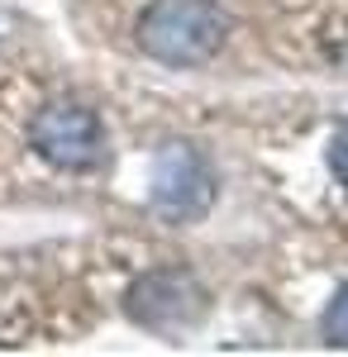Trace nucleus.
I'll return each mask as SVG.
<instances>
[{
	"instance_id": "20e7f679",
	"label": "nucleus",
	"mask_w": 348,
	"mask_h": 357,
	"mask_svg": "<svg viewBox=\"0 0 348 357\" xmlns=\"http://www.w3.org/2000/svg\"><path fill=\"white\" fill-rule=\"evenodd\" d=\"M215 200V172L205 167V158L191 143H172L162 148L158 172H153V205L158 215H167L172 224L201 220Z\"/></svg>"
},
{
	"instance_id": "39448f33",
	"label": "nucleus",
	"mask_w": 348,
	"mask_h": 357,
	"mask_svg": "<svg viewBox=\"0 0 348 357\" xmlns=\"http://www.w3.org/2000/svg\"><path fill=\"white\" fill-rule=\"evenodd\" d=\"M324 338H329L334 348H348V286L329 301V310H324Z\"/></svg>"
},
{
	"instance_id": "423d86ee",
	"label": "nucleus",
	"mask_w": 348,
	"mask_h": 357,
	"mask_svg": "<svg viewBox=\"0 0 348 357\" xmlns=\"http://www.w3.org/2000/svg\"><path fill=\"white\" fill-rule=\"evenodd\" d=\"M329 167H334V176L348 186V124L334 134V143H329Z\"/></svg>"
},
{
	"instance_id": "f257e3e1",
	"label": "nucleus",
	"mask_w": 348,
	"mask_h": 357,
	"mask_svg": "<svg viewBox=\"0 0 348 357\" xmlns=\"http://www.w3.org/2000/svg\"><path fill=\"white\" fill-rule=\"evenodd\" d=\"M229 38V15L215 0H153L138 20V48L162 67H201Z\"/></svg>"
},
{
	"instance_id": "7ed1b4c3",
	"label": "nucleus",
	"mask_w": 348,
	"mask_h": 357,
	"mask_svg": "<svg viewBox=\"0 0 348 357\" xmlns=\"http://www.w3.org/2000/svg\"><path fill=\"white\" fill-rule=\"evenodd\" d=\"M124 310H129V319L143 324V329L172 333V329L196 324V314L205 310V291H201V281L191 272H182V267H158V272H143L134 286H129Z\"/></svg>"
},
{
	"instance_id": "f03ea898",
	"label": "nucleus",
	"mask_w": 348,
	"mask_h": 357,
	"mask_svg": "<svg viewBox=\"0 0 348 357\" xmlns=\"http://www.w3.org/2000/svg\"><path fill=\"white\" fill-rule=\"evenodd\" d=\"M29 143L43 153V162L62 167V172H96L106 162V129L101 114L81 100H53L34 114L29 124Z\"/></svg>"
}]
</instances>
